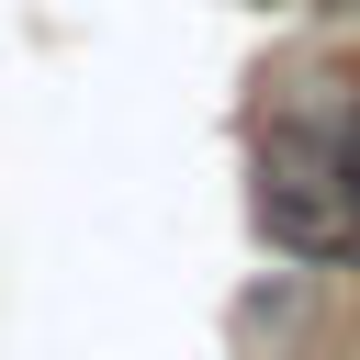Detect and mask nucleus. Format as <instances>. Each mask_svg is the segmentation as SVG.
<instances>
[{
  "instance_id": "1",
  "label": "nucleus",
  "mask_w": 360,
  "mask_h": 360,
  "mask_svg": "<svg viewBox=\"0 0 360 360\" xmlns=\"http://www.w3.org/2000/svg\"><path fill=\"white\" fill-rule=\"evenodd\" d=\"M259 236L292 259H360V68L292 79L259 124Z\"/></svg>"
},
{
  "instance_id": "2",
  "label": "nucleus",
  "mask_w": 360,
  "mask_h": 360,
  "mask_svg": "<svg viewBox=\"0 0 360 360\" xmlns=\"http://www.w3.org/2000/svg\"><path fill=\"white\" fill-rule=\"evenodd\" d=\"M270 11H292V0H270Z\"/></svg>"
}]
</instances>
